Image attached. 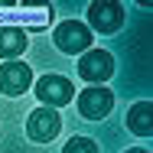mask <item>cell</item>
<instances>
[{"label": "cell", "instance_id": "6da1fadb", "mask_svg": "<svg viewBox=\"0 0 153 153\" xmlns=\"http://www.w3.org/2000/svg\"><path fill=\"white\" fill-rule=\"evenodd\" d=\"M36 98L42 101V108H62L75 98V88L65 75H42L36 82Z\"/></svg>", "mask_w": 153, "mask_h": 153}, {"label": "cell", "instance_id": "7a4b0ae2", "mask_svg": "<svg viewBox=\"0 0 153 153\" xmlns=\"http://www.w3.org/2000/svg\"><path fill=\"white\" fill-rule=\"evenodd\" d=\"M56 46L68 56H78L82 49L88 52L91 49V30L85 23H78V20H65V23L56 26Z\"/></svg>", "mask_w": 153, "mask_h": 153}, {"label": "cell", "instance_id": "3957f363", "mask_svg": "<svg viewBox=\"0 0 153 153\" xmlns=\"http://www.w3.org/2000/svg\"><path fill=\"white\" fill-rule=\"evenodd\" d=\"M62 130V117L56 108H36L26 121V137L36 140V143H49L56 140V134Z\"/></svg>", "mask_w": 153, "mask_h": 153}, {"label": "cell", "instance_id": "277c9868", "mask_svg": "<svg viewBox=\"0 0 153 153\" xmlns=\"http://www.w3.org/2000/svg\"><path fill=\"white\" fill-rule=\"evenodd\" d=\"M88 23L98 33H117L124 23V7L117 0H94L88 7Z\"/></svg>", "mask_w": 153, "mask_h": 153}, {"label": "cell", "instance_id": "5b68a950", "mask_svg": "<svg viewBox=\"0 0 153 153\" xmlns=\"http://www.w3.org/2000/svg\"><path fill=\"white\" fill-rule=\"evenodd\" d=\"M78 75L85 78V82H108L111 75H114V56L111 52H104V49H88V52H82V62H78Z\"/></svg>", "mask_w": 153, "mask_h": 153}, {"label": "cell", "instance_id": "8992f818", "mask_svg": "<svg viewBox=\"0 0 153 153\" xmlns=\"http://www.w3.org/2000/svg\"><path fill=\"white\" fill-rule=\"evenodd\" d=\"M111 108H114V94L108 91V88H101V85L85 88L82 98H78V114L88 117V121H101V117H108Z\"/></svg>", "mask_w": 153, "mask_h": 153}, {"label": "cell", "instance_id": "52a82bcc", "mask_svg": "<svg viewBox=\"0 0 153 153\" xmlns=\"http://www.w3.org/2000/svg\"><path fill=\"white\" fill-rule=\"evenodd\" d=\"M33 82V72L26 62L13 59V62H3L0 65V91L3 94H23Z\"/></svg>", "mask_w": 153, "mask_h": 153}, {"label": "cell", "instance_id": "ba28073f", "mask_svg": "<svg viewBox=\"0 0 153 153\" xmlns=\"http://www.w3.org/2000/svg\"><path fill=\"white\" fill-rule=\"evenodd\" d=\"M26 52V33L20 26H0V59L13 62Z\"/></svg>", "mask_w": 153, "mask_h": 153}, {"label": "cell", "instance_id": "9c48e42d", "mask_svg": "<svg viewBox=\"0 0 153 153\" xmlns=\"http://www.w3.org/2000/svg\"><path fill=\"white\" fill-rule=\"evenodd\" d=\"M127 127L140 137H150L153 134V104L150 101H137L130 111H127Z\"/></svg>", "mask_w": 153, "mask_h": 153}, {"label": "cell", "instance_id": "30bf717a", "mask_svg": "<svg viewBox=\"0 0 153 153\" xmlns=\"http://www.w3.org/2000/svg\"><path fill=\"white\" fill-rule=\"evenodd\" d=\"M62 153H98V143H94L91 137H72L62 147Z\"/></svg>", "mask_w": 153, "mask_h": 153}, {"label": "cell", "instance_id": "8fae6325", "mask_svg": "<svg viewBox=\"0 0 153 153\" xmlns=\"http://www.w3.org/2000/svg\"><path fill=\"white\" fill-rule=\"evenodd\" d=\"M124 153H150V150H140V147H134V150H124Z\"/></svg>", "mask_w": 153, "mask_h": 153}]
</instances>
